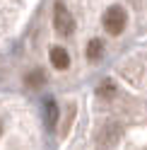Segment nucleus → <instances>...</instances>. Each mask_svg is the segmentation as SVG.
I'll return each mask as SVG.
<instances>
[{
    "mask_svg": "<svg viewBox=\"0 0 147 150\" xmlns=\"http://www.w3.org/2000/svg\"><path fill=\"white\" fill-rule=\"evenodd\" d=\"M111 92H113V87H111V82H106V85H104V95H111Z\"/></svg>",
    "mask_w": 147,
    "mask_h": 150,
    "instance_id": "nucleus-7",
    "label": "nucleus"
},
{
    "mask_svg": "<svg viewBox=\"0 0 147 150\" xmlns=\"http://www.w3.org/2000/svg\"><path fill=\"white\" fill-rule=\"evenodd\" d=\"M104 27H106V32L108 34H118V32H123V27H125V10L123 7H108V10L104 12Z\"/></svg>",
    "mask_w": 147,
    "mask_h": 150,
    "instance_id": "nucleus-1",
    "label": "nucleus"
},
{
    "mask_svg": "<svg viewBox=\"0 0 147 150\" xmlns=\"http://www.w3.org/2000/svg\"><path fill=\"white\" fill-rule=\"evenodd\" d=\"M51 63L56 65V68L65 70L68 65H70V56H68V51L60 49V46H53V49H51Z\"/></svg>",
    "mask_w": 147,
    "mask_h": 150,
    "instance_id": "nucleus-3",
    "label": "nucleus"
},
{
    "mask_svg": "<svg viewBox=\"0 0 147 150\" xmlns=\"http://www.w3.org/2000/svg\"><path fill=\"white\" fill-rule=\"evenodd\" d=\"M102 51H104V44L99 41V39H92L89 46H87V58L89 61H97L99 56H102Z\"/></svg>",
    "mask_w": 147,
    "mask_h": 150,
    "instance_id": "nucleus-4",
    "label": "nucleus"
},
{
    "mask_svg": "<svg viewBox=\"0 0 147 150\" xmlns=\"http://www.w3.org/2000/svg\"><path fill=\"white\" fill-rule=\"evenodd\" d=\"M41 80H43V75H41V73H32L27 82H29V85H36V82H41Z\"/></svg>",
    "mask_w": 147,
    "mask_h": 150,
    "instance_id": "nucleus-6",
    "label": "nucleus"
},
{
    "mask_svg": "<svg viewBox=\"0 0 147 150\" xmlns=\"http://www.w3.org/2000/svg\"><path fill=\"white\" fill-rule=\"evenodd\" d=\"M53 24H56V29L60 34H72V29H75V20L68 12V7H63V5H58L56 12H53Z\"/></svg>",
    "mask_w": 147,
    "mask_h": 150,
    "instance_id": "nucleus-2",
    "label": "nucleus"
},
{
    "mask_svg": "<svg viewBox=\"0 0 147 150\" xmlns=\"http://www.w3.org/2000/svg\"><path fill=\"white\" fill-rule=\"evenodd\" d=\"M46 121H48L51 126L58 121V107H56V102H53V99L46 102Z\"/></svg>",
    "mask_w": 147,
    "mask_h": 150,
    "instance_id": "nucleus-5",
    "label": "nucleus"
}]
</instances>
